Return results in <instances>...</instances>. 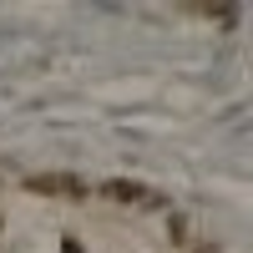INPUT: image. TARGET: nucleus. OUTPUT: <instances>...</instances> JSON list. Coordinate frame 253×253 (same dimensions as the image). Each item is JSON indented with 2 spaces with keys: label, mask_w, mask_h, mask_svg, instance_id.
<instances>
[{
  "label": "nucleus",
  "mask_w": 253,
  "mask_h": 253,
  "mask_svg": "<svg viewBox=\"0 0 253 253\" xmlns=\"http://www.w3.org/2000/svg\"><path fill=\"white\" fill-rule=\"evenodd\" d=\"M193 253H218V248H213V243H203V248H193Z\"/></svg>",
  "instance_id": "39448f33"
},
{
  "label": "nucleus",
  "mask_w": 253,
  "mask_h": 253,
  "mask_svg": "<svg viewBox=\"0 0 253 253\" xmlns=\"http://www.w3.org/2000/svg\"><path fill=\"white\" fill-rule=\"evenodd\" d=\"M167 243H177V248H187V243H193V228H187V218H182V213H172V218H167Z\"/></svg>",
  "instance_id": "7ed1b4c3"
},
{
  "label": "nucleus",
  "mask_w": 253,
  "mask_h": 253,
  "mask_svg": "<svg viewBox=\"0 0 253 253\" xmlns=\"http://www.w3.org/2000/svg\"><path fill=\"white\" fill-rule=\"evenodd\" d=\"M20 187H26L31 198H71V203L91 198V187L81 182L76 172H31V177L20 182Z\"/></svg>",
  "instance_id": "f257e3e1"
},
{
  "label": "nucleus",
  "mask_w": 253,
  "mask_h": 253,
  "mask_svg": "<svg viewBox=\"0 0 253 253\" xmlns=\"http://www.w3.org/2000/svg\"><path fill=\"white\" fill-rule=\"evenodd\" d=\"M61 253H81V243H76V238H66V243H61Z\"/></svg>",
  "instance_id": "20e7f679"
},
{
  "label": "nucleus",
  "mask_w": 253,
  "mask_h": 253,
  "mask_svg": "<svg viewBox=\"0 0 253 253\" xmlns=\"http://www.w3.org/2000/svg\"><path fill=\"white\" fill-rule=\"evenodd\" d=\"M152 187H142V182H126V177H112V182H101V198L107 203H142Z\"/></svg>",
  "instance_id": "f03ea898"
}]
</instances>
